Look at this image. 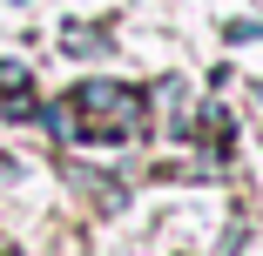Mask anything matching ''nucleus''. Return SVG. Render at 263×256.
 I'll return each mask as SVG.
<instances>
[{
  "instance_id": "1",
  "label": "nucleus",
  "mask_w": 263,
  "mask_h": 256,
  "mask_svg": "<svg viewBox=\"0 0 263 256\" xmlns=\"http://www.w3.org/2000/svg\"><path fill=\"white\" fill-rule=\"evenodd\" d=\"M41 128L54 142H142L148 135V94L128 81H81L68 101H47Z\"/></svg>"
},
{
  "instance_id": "2",
  "label": "nucleus",
  "mask_w": 263,
  "mask_h": 256,
  "mask_svg": "<svg viewBox=\"0 0 263 256\" xmlns=\"http://www.w3.org/2000/svg\"><path fill=\"white\" fill-rule=\"evenodd\" d=\"M34 81H27V68H14V61H0V108L7 115H34V94H27Z\"/></svg>"
},
{
  "instance_id": "3",
  "label": "nucleus",
  "mask_w": 263,
  "mask_h": 256,
  "mask_svg": "<svg viewBox=\"0 0 263 256\" xmlns=\"http://www.w3.org/2000/svg\"><path fill=\"white\" fill-rule=\"evenodd\" d=\"M68 47H74V54H101L108 41H101V34H88V27H68Z\"/></svg>"
},
{
  "instance_id": "4",
  "label": "nucleus",
  "mask_w": 263,
  "mask_h": 256,
  "mask_svg": "<svg viewBox=\"0 0 263 256\" xmlns=\"http://www.w3.org/2000/svg\"><path fill=\"white\" fill-rule=\"evenodd\" d=\"M0 256H14V243H7V236H0Z\"/></svg>"
}]
</instances>
